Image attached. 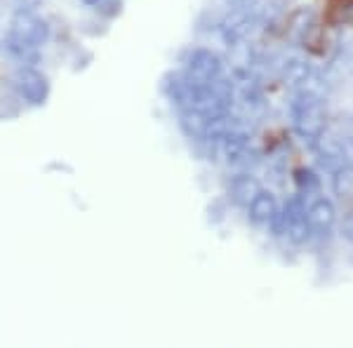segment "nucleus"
Masks as SVG:
<instances>
[{
  "mask_svg": "<svg viewBox=\"0 0 353 348\" xmlns=\"http://www.w3.org/2000/svg\"><path fill=\"white\" fill-rule=\"evenodd\" d=\"M292 127L301 139H321L325 132V104L321 94L311 90H301L290 106Z\"/></svg>",
  "mask_w": 353,
  "mask_h": 348,
  "instance_id": "nucleus-1",
  "label": "nucleus"
},
{
  "mask_svg": "<svg viewBox=\"0 0 353 348\" xmlns=\"http://www.w3.org/2000/svg\"><path fill=\"white\" fill-rule=\"evenodd\" d=\"M48 36H50V28L45 21L36 19V17H31V14H19L12 21V28H10V33H8V48L12 50L14 54L28 57L48 41Z\"/></svg>",
  "mask_w": 353,
  "mask_h": 348,
  "instance_id": "nucleus-2",
  "label": "nucleus"
},
{
  "mask_svg": "<svg viewBox=\"0 0 353 348\" xmlns=\"http://www.w3.org/2000/svg\"><path fill=\"white\" fill-rule=\"evenodd\" d=\"M283 219V233H288V238L294 245H304L311 238V224L309 214H306V205L301 203V198H292L285 205V212L281 214Z\"/></svg>",
  "mask_w": 353,
  "mask_h": 348,
  "instance_id": "nucleus-3",
  "label": "nucleus"
},
{
  "mask_svg": "<svg viewBox=\"0 0 353 348\" xmlns=\"http://www.w3.org/2000/svg\"><path fill=\"white\" fill-rule=\"evenodd\" d=\"M221 76V61L217 54L208 50H198L189 59V81L196 83H212L214 78Z\"/></svg>",
  "mask_w": 353,
  "mask_h": 348,
  "instance_id": "nucleus-4",
  "label": "nucleus"
},
{
  "mask_svg": "<svg viewBox=\"0 0 353 348\" xmlns=\"http://www.w3.org/2000/svg\"><path fill=\"white\" fill-rule=\"evenodd\" d=\"M17 88H19V94L28 104H41L48 96V81L33 68H21L19 76H17Z\"/></svg>",
  "mask_w": 353,
  "mask_h": 348,
  "instance_id": "nucleus-5",
  "label": "nucleus"
},
{
  "mask_svg": "<svg viewBox=\"0 0 353 348\" xmlns=\"http://www.w3.org/2000/svg\"><path fill=\"white\" fill-rule=\"evenodd\" d=\"M306 214H309L311 231L321 233V236H327V233L332 231L334 221H337V209H334V205L330 203L327 198H318V201L306 209Z\"/></svg>",
  "mask_w": 353,
  "mask_h": 348,
  "instance_id": "nucleus-6",
  "label": "nucleus"
},
{
  "mask_svg": "<svg viewBox=\"0 0 353 348\" xmlns=\"http://www.w3.org/2000/svg\"><path fill=\"white\" fill-rule=\"evenodd\" d=\"M248 209H250V219H252L254 224H271V219L278 214L276 198H273L269 191H259L257 196L248 203Z\"/></svg>",
  "mask_w": 353,
  "mask_h": 348,
  "instance_id": "nucleus-7",
  "label": "nucleus"
},
{
  "mask_svg": "<svg viewBox=\"0 0 353 348\" xmlns=\"http://www.w3.org/2000/svg\"><path fill=\"white\" fill-rule=\"evenodd\" d=\"M229 191H231V196H233V201H236V203L248 205L261 191V188H259V184H257V179H254V176L238 174V176H233V179H231Z\"/></svg>",
  "mask_w": 353,
  "mask_h": 348,
  "instance_id": "nucleus-8",
  "label": "nucleus"
},
{
  "mask_svg": "<svg viewBox=\"0 0 353 348\" xmlns=\"http://www.w3.org/2000/svg\"><path fill=\"white\" fill-rule=\"evenodd\" d=\"M221 141H224V151L229 156V161H238L245 153V148H248V136L243 132H226L221 136Z\"/></svg>",
  "mask_w": 353,
  "mask_h": 348,
  "instance_id": "nucleus-9",
  "label": "nucleus"
},
{
  "mask_svg": "<svg viewBox=\"0 0 353 348\" xmlns=\"http://www.w3.org/2000/svg\"><path fill=\"white\" fill-rule=\"evenodd\" d=\"M285 78H288L290 83H306V81H311L309 61L297 59V57H292L290 61H285Z\"/></svg>",
  "mask_w": 353,
  "mask_h": 348,
  "instance_id": "nucleus-10",
  "label": "nucleus"
},
{
  "mask_svg": "<svg viewBox=\"0 0 353 348\" xmlns=\"http://www.w3.org/2000/svg\"><path fill=\"white\" fill-rule=\"evenodd\" d=\"M337 144H339V153H341V163H344V167L353 170V136H344V139H339Z\"/></svg>",
  "mask_w": 353,
  "mask_h": 348,
  "instance_id": "nucleus-11",
  "label": "nucleus"
},
{
  "mask_svg": "<svg viewBox=\"0 0 353 348\" xmlns=\"http://www.w3.org/2000/svg\"><path fill=\"white\" fill-rule=\"evenodd\" d=\"M341 236H344V240L353 243V209L341 219Z\"/></svg>",
  "mask_w": 353,
  "mask_h": 348,
  "instance_id": "nucleus-12",
  "label": "nucleus"
},
{
  "mask_svg": "<svg viewBox=\"0 0 353 348\" xmlns=\"http://www.w3.org/2000/svg\"><path fill=\"white\" fill-rule=\"evenodd\" d=\"M261 0H229V5L236 12H248V10H254Z\"/></svg>",
  "mask_w": 353,
  "mask_h": 348,
  "instance_id": "nucleus-13",
  "label": "nucleus"
},
{
  "mask_svg": "<svg viewBox=\"0 0 353 348\" xmlns=\"http://www.w3.org/2000/svg\"><path fill=\"white\" fill-rule=\"evenodd\" d=\"M19 3H21V5H24V8H31V5H36V3H38V0H19Z\"/></svg>",
  "mask_w": 353,
  "mask_h": 348,
  "instance_id": "nucleus-14",
  "label": "nucleus"
}]
</instances>
